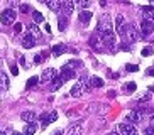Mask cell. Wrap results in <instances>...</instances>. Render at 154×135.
I'll use <instances>...</instances> for the list:
<instances>
[{
    "mask_svg": "<svg viewBox=\"0 0 154 135\" xmlns=\"http://www.w3.org/2000/svg\"><path fill=\"white\" fill-rule=\"evenodd\" d=\"M100 34H102V40H103V44L112 49L113 46H115V42H117V37H115L113 31H112V29H107V31H102Z\"/></svg>",
    "mask_w": 154,
    "mask_h": 135,
    "instance_id": "obj_1",
    "label": "cell"
},
{
    "mask_svg": "<svg viewBox=\"0 0 154 135\" xmlns=\"http://www.w3.org/2000/svg\"><path fill=\"white\" fill-rule=\"evenodd\" d=\"M15 17H17V14H15L14 9H5L4 12L0 14V20L4 26H10V24L15 22Z\"/></svg>",
    "mask_w": 154,
    "mask_h": 135,
    "instance_id": "obj_2",
    "label": "cell"
},
{
    "mask_svg": "<svg viewBox=\"0 0 154 135\" xmlns=\"http://www.w3.org/2000/svg\"><path fill=\"white\" fill-rule=\"evenodd\" d=\"M88 90H90L88 81L85 83V80H83V81H78L76 85H73V88H71L69 93H71V96H82V94L85 93V91H88Z\"/></svg>",
    "mask_w": 154,
    "mask_h": 135,
    "instance_id": "obj_3",
    "label": "cell"
},
{
    "mask_svg": "<svg viewBox=\"0 0 154 135\" xmlns=\"http://www.w3.org/2000/svg\"><path fill=\"white\" fill-rule=\"evenodd\" d=\"M124 37H125L127 42H136L139 39V29L136 26H127L125 32H124Z\"/></svg>",
    "mask_w": 154,
    "mask_h": 135,
    "instance_id": "obj_4",
    "label": "cell"
},
{
    "mask_svg": "<svg viewBox=\"0 0 154 135\" xmlns=\"http://www.w3.org/2000/svg\"><path fill=\"white\" fill-rule=\"evenodd\" d=\"M119 132H120V135H139L136 130V127L132 125V123H120L119 125Z\"/></svg>",
    "mask_w": 154,
    "mask_h": 135,
    "instance_id": "obj_5",
    "label": "cell"
},
{
    "mask_svg": "<svg viewBox=\"0 0 154 135\" xmlns=\"http://www.w3.org/2000/svg\"><path fill=\"white\" fill-rule=\"evenodd\" d=\"M140 118H142V113H140V110H132V112H129V113L125 115V122H127V123H132V125L139 123Z\"/></svg>",
    "mask_w": 154,
    "mask_h": 135,
    "instance_id": "obj_6",
    "label": "cell"
},
{
    "mask_svg": "<svg viewBox=\"0 0 154 135\" xmlns=\"http://www.w3.org/2000/svg\"><path fill=\"white\" fill-rule=\"evenodd\" d=\"M154 32V22L152 20H147L144 19L142 22H140V34H144V36H149Z\"/></svg>",
    "mask_w": 154,
    "mask_h": 135,
    "instance_id": "obj_7",
    "label": "cell"
},
{
    "mask_svg": "<svg viewBox=\"0 0 154 135\" xmlns=\"http://www.w3.org/2000/svg\"><path fill=\"white\" fill-rule=\"evenodd\" d=\"M56 69L54 68H46L44 71H42V74H41V80H42V83H51V81L56 78Z\"/></svg>",
    "mask_w": 154,
    "mask_h": 135,
    "instance_id": "obj_8",
    "label": "cell"
},
{
    "mask_svg": "<svg viewBox=\"0 0 154 135\" xmlns=\"http://www.w3.org/2000/svg\"><path fill=\"white\" fill-rule=\"evenodd\" d=\"M59 76L63 78L64 81H68V80H75V78H76V74H75V71H73V68L66 64V66L61 68V73H59Z\"/></svg>",
    "mask_w": 154,
    "mask_h": 135,
    "instance_id": "obj_9",
    "label": "cell"
},
{
    "mask_svg": "<svg viewBox=\"0 0 154 135\" xmlns=\"http://www.w3.org/2000/svg\"><path fill=\"white\" fill-rule=\"evenodd\" d=\"M39 2L46 4L53 12H59V10L63 9V2H61V0H39Z\"/></svg>",
    "mask_w": 154,
    "mask_h": 135,
    "instance_id": "obj_10",
    "label": "cell"
},
{
    "mask_svg": "<svg viewBox=\"0 0 154 135\" xmlns=\"http://www.w3.org/2000/svg\"><path fill=\"white\" fill-rule=\"evenodd\" d=\"M140 12H142L144 19L154 22V5H144V7H140Z\"/></svg>",
    "mask_w": 154,
    "mask_h": 135,
    "instance_id": "obj_11",
    "label": "cell"
},
{
    "mask_svg": "<svg viewBox=\"0 0 154 135\" xmlns=\"http://www.w3.org/2000/svg\"><path fill=\"white\" fill-rule=\"evenodd\" d=\"M125 27H127V26H124V15H117V19H115V29H117V34L124 36Z\"/></svg>",
    "mask_w": 154,
    "mask_h": 135,
    "instance_id": "obj_12",
    "label": "cell"
},
{
    "mask_svg": "<svg viewBox=\"0 0 154 135\" xmlns=\"http://www.w3.org/2000/svg\"><path fill=\"white\" fill-rule=\"evenodd\" d=\"M20 118H22V122H26V123H32V122H36L37 115L34 112H22L20 113Z\"/></svg>",
    "mask_w": 154,
    "mask_h": 135,
    "instance_id": "obj_13",
    "label": "cell"
},
{
    "mask_svg": "<svg viewBox=\"0 0 154 135\" xmlns=\"http://www.w3.org/2000/svg\"><path fill=\"white\" fill-rule=\"evenodd\" d=\"M22 46L26 47V49H31V47H34V46H36V37L32 36V34L26 36V37L22 39Z\"/></svg>",
    "mask_w": 154,
    "mask_h": 135,
    "instance_id": "obj_14",
    "label": "cell"
},
{
    "mask_svg": "<svg viewBox=\"0 0 154 135\" xmlns=\"http://www.w3.org/2000/svg\"><path fill=\"white\" fill-rule=\"evenodd\" d=\"M78 19H80V22L88 24V22L91 20V12H90V10H85V9H83L82 12L78 14Z\"/></svg>",
    "mask_w": 154,
    "mask_h": 135,
    "instance_id": "obj_15",
    "label": "cell"
},
{
    "mask_svg": "<svg viewBox=\"0 0 154 135\" xmlns=\"http://www.w3.org/2000/svg\"><path fill=\"white\" fill-rule=\"evenodd\" d=\"M9 76L5 74L4 71H0V90H7L9 88Z\"/></svg>",
    "mask_w": 154,
    "mask_h": 135,
    "instance_id": "obj_16",
    "label": "cell"
},
{
    "mask_svg": "<svg viewBox=\"0 0 154 135\" xmlns=\"http://www.w3.org/2000/svg\"><path fill=\"white\" fill-rule=\"evenodd\" d=\"M58 27L61 32L66 31V27H68V19H66V15H59L58 17Z\"/></svg>",
    "mask_w": 154,
    "mask_h": 135,
    "instance_id": "obj_17",
    "label": "cell"
},
{
    "mask_svg": "<svg viewBox=\"0 0 154 135\" xmlns=\"http://www.w3.org/2000/svg\"><path fill=\"white\" fill-rule=\"evenodd\" d=\"M63 83H64V80H63V78H61V76H56L54 80L51 81V90H53V91H56V90L59 88V86H63Z\"/></svg>",
    "mask_w": 154,
    "mask_h": 135,
    "instance_id": "obj_18",
    "label": "cell"
},
{
    "mask_svg": "<svg viewBox=\"0 0 154 135\" xmlns=\"http://www.w3.org/2000/svg\"><path fill=\"white\" fill-rule=\"evenodd\" d=\"M37 130V125H36V122H32V123H27L26 125V128H24V134L26 135H34Z\"/></svg>",
    "mask_w": 154,
    "mask_h": 135,
    "instance_id": "obj_19",
    "label": "cell"
},
{
    "mask_svg": "<svg viewBox=\"0 0 154 135\" xmlns=\"http://www.w3.org/2000/svg\"><path fill=\"white\" fill-rule=\"evenodd\" d=\"M90 46H91L95 51H102V40H100L97 36H93V37L90 39Z\"/></svg>",
    "mask_w": 154,
    "mask_h": 135,
    "instance_id": "obj_20",
    "label": "cell"
},
{
    "mask_svg": "<svg viewBox=\"0 0 154 135\" xmlns=\"http://www.w3.org/2000/svg\"><path fill=\"white\" fill-rule=\"evenodd\" d=\"M53 54L54 56H61V54H64V51H66V46L64 44H56V46H53Z\"/></svg>",
    "mask_w": 154,
    "mask_h": 135,
    "instance_id": "obj_21",
    "label": "cell"
},
{
    "mask_svg": "<svg viewBox=\"0 0 154 135\" xmlns=\"http://www.w3.org/2000/svg\"><path fill=\"white\" fill-rule=\"evenodd\" d=\"M88 83H90L91 88H102V86H103V81L100 80L98 76H93L90 81H88Z\"/></svg>",
    "mask_w": 154,
    "mask_h": 135,
    "instance_id": "obj_22",
    "label": "cell"
},
{
    "mask_svg": "<svg viewBox=\"0 0 154 135\" xmlns=\"http://www.w3.org/2000/svg\"><path fill=\"white\" fill-rule=\"evenodd\" d=\"M63 7H64V10H66V14H71L73 9H75V2H73V0H64Z\"/></svg>",
    "mask_w": 154,
    "mask_h": 135,
    "instance_id": "obj_23",
    "label": "cell"
},
{
    "mask_svg": "<svg viewBox=\"0 0 154 135\" xmlns=\"http://www.w3.org/2000/svg\"><path fill=\"white\" fill-rule=\"evenodd\" d=\"M39 120H41V125H42V127H44V128H46V127H48V125H49V123H51V115H48V113H42V115H41V118H39Z\"/></svg>",
    "mask_w": 154,
    "mask_h": 135,
    "instance_id": "obj_24",
    "label": "cell"
},
{
    "mask_svg": "<svg viewBox=\"0 0 154 135\" xmlns=\"http://www.w3.org/2000/svg\"><path fill=\"white\" fill-rule=\"evenodd\" d=\"M69 135H82V123L78 122L75 127H71V130H69Z\"/></svg>",
    "mask_w": 154,
    "mask_h": 135,
    "instance_id": "obj_25",
    "label": "cell"
},
{
    "mask_svg": "<svg viewBox=\"0 0 154 135\" xmlns=\"http://www.w3.org/2000/svg\"><path fill=\"white\" fill-rule=\"evenodd\" d=\"M29 34H32L34 37H39V36H41V31L37 29L36 24H31V27H29Z\"/></svg>",
    "mask_w": 154,
    "mask_h": 135,
    "instance_id": "obj_26",
    "label": "cell"
},
{
    "mask_svg": "<svg viewBox=\"0 0 154 135\" xmlns=\"http://www.w3.org/2000/svg\"><path fill=\"white\" fill-rule=\"evenodd\" d=\"M46 58H48V52H44V51H42V52H39V54L36 56V58H34V63L39 64V63H42V61H44Z\"/></svg>",
    "mask_w": 154,
    "mask_h": 135,
    "instance_id": "obj_27",
    "label": "cell"
},
{
    "mask_svg": "<svg viewBox=\"0 0 154 135\" xmlns=\"http://www.w3.org/2000/svg\"><path fill=\"white\" fill-rule=\"evenodd\" d=\"M32 17H34V22L36 24H39V22H42V20H44V17H42V14L41 12H32Z\"/></svg>",
    "mask_w": 154,
    "mask_h": 135,
    "instance_id": "obj_28",
    "label": "cell"
},
{
    "mask_svg": "<svg viewBox=\"0 0 154 135\" xmlns=\"http://www.w3.org/2000/svg\"><path fill=\"white\" fill-rule=\"evenodd\" d=\"M37 81H39V78H36V76L29 78V80H27V88H31V86H36Z\"/></svg>",
    "mask_w": 154,
    "mask_h": 135,
    "instance_id": "obj_29",
    "label": "cell"
},
{
    "mask_svg": "<svg viewBox=\"0 0 154 135\" xmlns=\"http://www.w3.org/2000/svg\"><path fill=\"white\" fill-rule=\"evenodd\" d=\"M19 12H22V14H29V12H31V7H29V5H26V4L19 5Z\"/></svg>",
    "mask_w": 154,
    "mask_h": 135,
    "instance_id": "obj_30",
    "label": "cell"
},
{
    "mask_svg": "<svg viewBox=\"0 0 154 135\" xmlns=\"http://www.w3.org/2000/svg\"><path fill=\"white\" fill-rule=\"evenodd\" d=\"M88 4H90V0H75V5H80V7H83V9H85Z\"/></svg>",
    "mask_w": 154,
    "mask_h": 135,
    "instance_id": "obj_31",
    "label": "cell"
},
{
    "mask_svg": "<svg viewBox=\"0 0 154 135\" xmlns=\"http://www.w3.org/2000/svg\"><path fill=\"white\" fill-rule=\"evenodd\" d=\"M151 54H152V49H151V47H146V49H142V56H144V58H149Z\"/></svg>",
    "mask_w": 154,
    "mask_h": 135,
    "instance_id": "obj_32",
    "label": "cell"
},
{
    "mask_svg": "<svg viewBox=\"0 0 154 135\" xmlns=\"http://www.w3.org/2000/svg\"><path fill=\"white\" fill-rule=\"evenodd\" d=\"M125 91H136V85H134V83H129V85H125Z\"/></svg>",
    "mask_w": 154,
    "mask_h": 135,
    "instance_id": "obj_33",
    "label": "cell"
},
{
    "mask_svg": "<svg viewBox=\"0 0 154 135\" xmlns=\"http://www.w3.org/2000/svg\"><path fill=\"white\" fill-rule=\"evenodd\" d=\"M144 135H154V127H152V125L147 127V128L144 130Z\"/></svg>",
    "mask_w": 154,
    "mask_h": 135,
    "instance_id": "obj_34",
    "label": "cell"
},
{
    "mask_svg": "<svg viewBox=\"0 0 154 135\" xmlns=\"http://www.w3.org/2000/svg\"><path fill=\"white\" fill-rule=\"evenodd\" d=\"M127 71H129V73H136L137 71V66H136V64H129V66H127Z\"/></svg>",
    "mask_w": 154,
    "mask_h": 135,
    "instance_id": "obj_35",
    "label": "cell"
},
{
    "mask_svg": "<svg viewBox=\"0 0 154 135\" xmlns=\"http://www.w3.org/2000/svg\"><path fill=\"white\" fill-rule=\"evenodd\" d=\"M22 29H24V26H22L20 22L15 24V26H14V31H15V32H22Z\"/></svg>",
    "mask_w": 154,
    "mask_h": 135,
    "instance_id": "obj_36",
    "label": "cell"
},
{
    "mask_svg": "<svg viewBox=\"0 0 154 135\" xmlns=\"http://www.w3.org/2000/svg\"><path fill=\"white\" fill-rule=\"evenodd\" d=\"M68 66H82V61H69Z\"/></svg>",
    "mask_w": 154,
    "mask_h": 135,
    "instance_id": "obj_37",
    "label": "cell"
},
{
    "mask_svg": "<svg viewBox=\"0 0 154 135\" xmlns=\"http://www.w3.org/2000/svg\"><path fill=\"white\" fill-rule=\"evenodd\" d=\"M56 118H58V113L53 112V113H51V122H56Z\"/></svg>",
    "mask_w": 154,
    "mask_h": 135,
    "instance_id": "obj_38",
    "label": "cell"
},
{
    "mask_svg": "<svg viewBox=\"0 0 154 135\" xmlns=\"http://www.w3.org/2000/svg\"><path fill=\"white\" fill-rule=\"evenodd\" d=\"M10 5H12V7H15V5H19V0H10Z\"/></svg>",
    "mask_w": 154,
    "mask_h": 135,
    "instance_id": "obj_39",
    "label": "cell"
},
{
    "mask_svg": "<svg viewBox=\"0 0 154 135\" xmlns=\"http://www.w3.org/2000/svg\"><path fill=\"white\" fill-rule=\"evenodd\" d=\"M12 74H19V69L15 66H12Z\"/></svg>",
    "mask_w": 154,
    "mask_h": 135,
    "instance_id": "obj_40",
    "label": "cell"
},
{
    "mask_svg": "<svg viewBox=\"0 0 154 135\" xmlns=\"http://www.w3.org/2000/svg\"><path fill=\"white\" fill-rule=\"evenodd\" d=\"M146 73H147L149 76H154V69H147V71H146Z\"/></svg>",
    "mask_w": 154,
    "mask_h": 135,
    "instance_id": "obj_41",
    "label": "cell"
},
{
    "mask_svg": "<svg viewBox=\"0 0 154 135\" xmlns=\"http://www.w3.org/2000/svg\"><path fill=\"white\" fill-rule=\"evenodd\" d=\"M151 125L154 127V115H151Z\"/></svg>",
    "mask_w": 154,
    "mask_h": 135,
    "instance_id": "obj_42",
    "label": "cell"
},
{
    "mask_svg": "<svg viewBox=\"0 0 154 135\" xmlns=\"http://www.w3.org/2000/svg\"><path fill=\"white\" fill-rule=\"evenodd\" d=\"M54 135H63V132H61V130H58V132H54Z\"/></svg>",
    "mask_w": 154,
    "mask_h": 135,
    "instance_id": "obj_43",
    "label": "cell"
},
{
    "mask_svg": "<svg viewBox=\"0 0 154 135\" xmlns=\"http://www.w3.org/2000/svg\"><path fill=\"white\" fill-rule=\"evenodd\" d=\"M12 135H26V134H24V132H22V134H19V132H14Z\"/></svg>",
    "mask_w": 154,
    "mask_h": 135,
    "instance_id": "obj_44",
    "label": "cell"
},
{
    "mask_svg": "<svg viewBox=\"0 0 154 135\" xmlns=\"http://www.w3.org/2000/svg\"><path fill=\"white\" fill-rule=\"evenodd\" d=\"M109 135H120V134H117V132H110Z\"/></svg>",
    "mask_w": 154,
    "mask_h": 135,
    "instance_id": "obj_45",
    "label": "cell"
},
{
    "mask_svg": "<svg viewBox=\"0 0 154 135\" xmlns=\"http://www.w3.org/2000/svg\"><path fill=\"white\" fill-rule=\"evenodd\" d=\"M0 135H7V134H5V132H4V130H0Z\"/></svg>",
    "mask_w": 154,
    "mask_h": 135,
    "instance_id": "obj_46",
    "label": "cell"
},
{
    "mask_svg": "<svg viewBox=\"0 0 154 135\" xmlns=\"http://www.w3.org/2000/svg\"><path fill=\"white\" fill-rule=\"evenodd\" d=\"M151 2H152V5H154V0H151Z\"/></svg>",
    "mask_w": 154,
    "mask_h": 135,
    "instance_id": "obj_47",
    "label": "cell"
},
{
    "mask_svg": "<svg viewBox=\"0 0 154 135\" xmlns=\"http://www.w3.org/2000/svg\"><path fill=\"white\" fill-rule=\"evenodd\" d=\"M105 2H107V0H105Z\"/></svg>",
    "mask_w": 154,
    "mask_h": 135,
    "instance_id": "obj_48",
    "label": "cell"
}]
</instances>
